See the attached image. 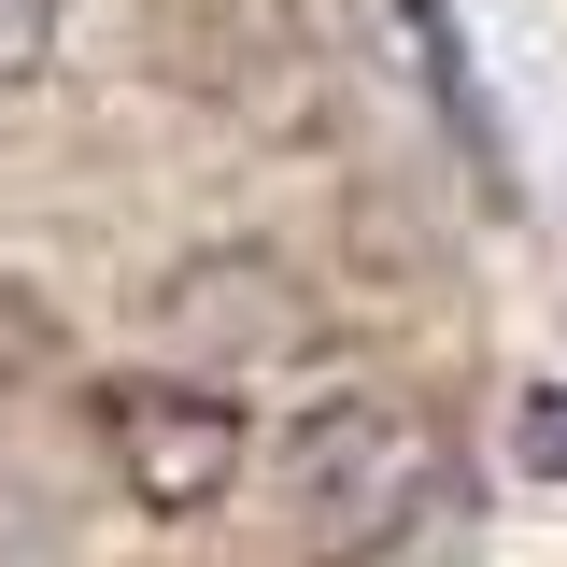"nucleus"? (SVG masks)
Returning a JSON list of instances; mask_svg holds the SVG:
<instances>
[{
	"label": "nucleus",
	"instance_id": "obj_1",
	"mask_svg": "<svg viewBox=\"0 0 567 567\" xmlns=\"http://www.w3.org/2000/svg\"><path fill=\"white\" fill-rule=\"evenodd\" d=\"M454 483V425L398 398V383H341L284 425L270 454V496H284V554L298 567H383L412 554V525L440 511Z\"/></svg>",
	"mask_w": 567,
	"mask_h": 567
},
{
	"label": "nucleus",
	"instance_id": "obj_2",
	"mask_svg": "<svg viewBox=\"0 0 567 567\" xmlns=\"http://www.w3.org/2000/svg\"><path fill=\"white\" fill-rule=\"evenodd\" d=\"M100 454H114V483H128L156 525L227 511V496H241V468H256L241 412L213 398L199 369H128V383H100Z\"/></svg>",
	"mask_w": 567,
	"mask_h": 567
},
{
	"label": "nucleus",
	"instance_id": "obj_3",
	"mask_svg": "<svg viewBox=\"0 0 567 567\" xmlns=\"http://www.w3.org/2000/svg\"><path fill=\"white\" fill-rule=\"evenodd\" d=\"M156 341L185 369H312L327 312H312V284L284 270L270 241H199L185 270L156 284Z\"/></svg>",
	"mask_w": 567,
	"mask_h": 567
},
{
	"label": "nucleus",
	"instance_id": "obj_4",
	"mask_svg": "<svg viewBox=\"0 0 567 567\" xmlns=\"http://www.w3.org/2000/svg\"><path fill=\"white\" fill-rule=\"evenodd\" d=\"M43 58H58V0H0V85H29Z\"/></svg>",
	"mask_w": 567,
	"mask_h": 567
},
{
	"label": "nucleus",
	"instance_id": "obj_5",
	"mask_svg": "<svg viewBox=\"0 0 567 567\" xmlns=\"http://www.w3.org/2000/svg\"><path fill=\"white\" fill-rule=\"evenodd\" d=\"M525 468H567V398H539V412H525Z\"/></svg>",
	"mask_w": 567,
	"mask_h": 567
}]
</instances>
